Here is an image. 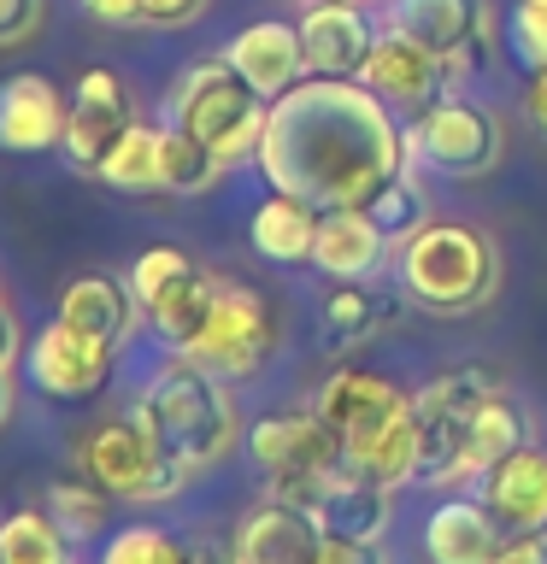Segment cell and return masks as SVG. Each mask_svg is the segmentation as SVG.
Wrapping results in <instances>:
<instances>
[{"instance_id":"6da1fadb","label":"cell","mask_w":547,"mask_h":564,"mask_svg":"<svg viewBox=\"0 0 547 564\" xmlns=\"http://www.w3.org/2000/svg\"><path fill=\"white\" fill-rule=\"evenodd\" d=\"M254 165L271 188L300 194L318 212L365 206L406 171V130L360 77H300L265 112Z\"/></svg>"},{"instance_id":"7a4b0ae2","label":"cell","mask_w":547,"mask_h":564,"mask_svg":"<svg viewBox=\"0 0 547 564\" xmlns=\"http://www.w3.org/2000/svg\"><path fill=\"white\" fill-rule=\"evenodd\" d=\"M130 417L165 447L189 476H206L224 465L242 441V412L224 377H212L206 365H194L189 352H176L171 365H159L130 405Z\"/></svg>"},{"instance_id":"3957f363","label":"cell","mask_w":547,"mask_h":564,"mask_svg":"<svg viewBox=\"0 0 547 564\" xmlns=\"http://www.w3.org/2000/svg\"><path fill=\"white\" fill-rule=\"evenodd\" d=\"M318 417L330 423L342 465L360 476H377L388 488H406L418 470V412L412 394L388 377L342 365L318 388Z\"/></svg>"},{"instance_id":"277c9868","label":"cell","mask_w":547,"mask_h":564,"mask_svg":"<svg viewBox=\"0 0 547 564\" xmlns=\"http://www.w3.org/2000/svg\"><path fill=\"white\" fill-rule=\"evenodd\" d=\"M395 276L412 306L436 317H465L489 306L494 289H501V247L476 224L430 218L412 241L395 247Z\"/></svg>"},{"instance_id":"5b68a950","label":"cell","mask_w":547,"mask_h":564,"mask_svg":"<svg viewBox=\"0 0 547 564\" xmlns=\"http://www.w3.org/2000/svg\"><path fill=\"white\" fill-rule=\"evenodd\" d=\"M265 112H271V100H265L224 53L189 65L183 77L171 83V100H165V123H176V130L194 135V141H206L224 165H242V159L259 153Z\"/></svg>"},{"instance_id":"8992f818","label":"cell","mask_w":547,"mask_h":564,"mask_svg":"<svg viewBox=\"0 0 547 564\" xmlns=\"http://www.w3.org/2000/svg\"><path fill=\"white\" fill-rule=\"evenodd\" d=\"M77 470L88 482H100L112 500L124 506H159V500H176L194 476L176 465V458L159 447V441L141 430L136 417H112V423H95L77 447Z\"/></svg>"},{"instance_id":"52a82bcc","label":"cell","mask_w":547,"mask_h":564,"mask_svg":"<svg viewBox=\"0 0 547 564\" xmlns=\"http://www.w3.org/2000/svg\"><path fill=\"white\" fill-rule=\"evenodd\" d=\"M506 130L489 106L476 100H436L430 112H418L406 123V165H423L453 183H476L501 165Z\"/></svg>"},{"instance_id":"ba28073f","label":"cell","mask_w":547,"mask_h":564,"mask_svg":"<svg viewBox=\"0 0 547 564\" xmlns=\"http://www.w3.org/2000/svg\"><path fill=\"white\" fill-rule=\"evenodd\" d=\"M494 388L489 370H448V377L423 382L412 394V412H418V470L412 482L423 488H453L465 482V423H471V405Z\"/></svg>"},{"instance_id":"9c48e42d","label":"cell","mask_w":547,"mask_h":564,"mask_svg":"<svg viewBox=\"0 0 547 564\" xmlns=\"http://www.w3.org/2000/svg\"><path fill=\"white\" fill-rule=\"evenodd\" d=\"M271 347H277V317L265 306V294L247 289V282H218L212 317H206V329L194 335L189 359L206 365L212 377H224V382H242V377H259V365L271 359Z\"/></svg>"},{"instance_id":"30bf717a","label":"cell","mask_w":547,"mask_h":564,"mask_svg":"<svg viewBox=\"0 0 547 564\" xmlns=\"http://www.w3.org/2000/svg\"><path fill=\"white\" fill-rule=\"evenodd\" d=\"M277 500L307 506L312 518L324 523V535H347V541H383L388 529H395V488L377 482V476L347 470V465H335V470H324V476H312V482L282 488Z\"/></svg>"},{"instance_id":"8fae6325","label":"cell","mask_w":547,"mask_h":564,"mask_svg":"<svg viewBox=\"0 0 547 564\" xmlns=\"http://www.w3.org/2000/svg\"><path fill=\"white\" fill-rule=\"evenodd\" d=\"M247 458L265 470V488L282 494L294 482H312V476H324L342 465V447H335L330 423L312 412H271L259 417L254 430H247Z\"/></svg>"},{"instance_id":"7c38bea8","label":"cell","mask_w":547,"mask_h":564,"mask_svg":"<svg viewBox=\"0 0 547 564\" xmlns=\"http://www.w3.org/2000/svg\"><path fill=\"white\" fill-rule=\"evenodd\" d=\"M453 70H459V65H448V59H441V53H430V47H418L412 35L383 30L377 47H371V59H365V70H360V83L388 106V112L418 118V112H430L436 100H448Z\"/></svg>"},{"instance_id":"4fadbf2b","label":"cell","mask_w":547,"mask_h":564,"mask_svg":"<svg viewBox=\"0 0 547 564\" xmlns=\"http://www.w3.org/2000/svg\"><path fill=\"white\" fill-rule=\"evenodd\" d=\"M112 359H118V347L83 335L77 324H65V317H53L47 329H35V341L24 347L30 382L42 388V394H53V400H88V394H100L106 377H112Z\"/></svg>"},{"instance_id":"5bb4252c","label":"cell","mask_w":547,"mask_h":564,"mask_svg":"<svg viewBox=\"0 0 547 564\" xmlns=\"http://www.w3.org/2000/svg\"><path fill=\"white\" fill-rule=\"evenodd\" d=\"M136 123L130 112V95H124V83H118V70H83V83L71 88V118H65V141H60V153L71 159V171H83V176H95L100 171V159L124 141V130Z\"/></svg>"},{"instance_id":"9a60e30c","label":"cell","mask_w":547,"mask_h":564,"mask_svg":"<svg viewBox=\"0 0 547 564\" xmlns=\"http://www.w3.org/2000/svg\"><path fill=\"white\" fill-rule=\"evenodd\" d=\"M324 541H330L324 523L307 506L265 494L236 523V535H229V558L236 564H318L324 558Z\"/></svg>"},{"instance_id":"2e32d148","label":"cell","mask_w":547,"mask_h":564,"mask_svg":"<svg viewBox=\"0 0 547 564\" xmlns=\"http://www.w3.org/2000/svg\"><path fill=\"white\" fill-rule=\"evenodd\" d=\"M71 95L42 70H18L0 83V148L7 153H53L65 141Z\"/></svg>"},{"instance_id":"e0dca14e","label":"cell","mask_w":547,"mask_h":564,"mask_svg":"<svg viewBox=\"0 0 547 564\" xmlns=\"http://www.w3.org/2000/svg\"><path fill=\"white\" fill-rule=\"evenodd\" d=\"M377 35L383 30L371 24L365 0H324V7L300 12V42H307L312 77H360Z\"/></svg>"},{"instance_id":"ac0fdd59","label":"cell","mask_w":547,"mask_h":564,"mask_svg":"<svg viewBox=\"0 0 547 564\" xmlns=\"http://www.w3.org/2000/svg\"><path fill=\"white\" fill-rule=\"evenodd\" d=\"M476 500L501 518L506 535H547V447L524 441L494 470L476 476Z\"/></svg>"},{"instance_id":"d6986e66","label":"cell","mask_w":547,"mask_h":564,"mask_svg":"<svg viewBox=\"0 0 547 564\" xmlns=\"http://www.w3.org/2000/svg\"><path fill=\"white\" fill-rule=\"evenodd\" d=\"M388 30L412 35L448 65H465L489 30V0H388Z\"/></svg>"},{"instance_id":"ffe728a7","label":"cell","mask_w":547,"mask_h":564,"mask_svg":"<svg viewBox=\"0 0 547 564\" xmlns=\"http://www.w3.org/2000/svg\"><path fill=\"white\" fill-rule=\"evenodd\" d=\"M224 59L242 70L247 83L259 88L265 100L289 95L300 77H312L307 65V42H300V24H277V18H259V24H247L236 42L224 47Z\"/></svg>"},{"instance_id":"44dd1931","label":"cell","mask_w":547,"mask_h":564,"mask_svg":"<svg viewBox=\"0 0 547 564\" xmlns=\"http://www.w3.org/2000/svg\"><path fill=\"white\" fill-rule=\"evenodd\" d=\"M388 236L365 218V206H335L318 218V241H312V264L330 282H365L388 264Z\"/></svg>"},{"instance_id":"7402d4cb","label":"cell","mask_w":547,"mask_h":564,"mask_svg":"<svg viewBox=\"0 0 547 564\" xmlns=\"http://www.w3.org/2000/svg\"><path fill=\"white\" fill-rule=\"evenodd\" d=\"M506 546V529L501 518L476 500H441L430 518H423V553H430V564H494V553Z\"/></svg>"},{"instance_id":"603a6c76","label":"cell","mask_w":547,"mask_h":564,"mask_svg":"<svg viewBox=\"0 0 547 564\" xmlns=\"http://www.w3.org/2000/svg\"><path fill=\"white\" fill-rule=\"evenodd\" d=\"M60 317L77 324L83 335H95V341H106V347H124L130 329H136V317H141V306H136L130 282H118L106 271H83L77 282H65Z\"/></svg>"},{"instance_id":"cb8c5ba5","label":"cell","mask_w":547,"mask_h":564,"mask_svg":"<svg viewBox=\"0 0 547 564\" xmlns=\"http://www.w3.org/2000/svg\"><path fill=\"white\" fill-rule=\"evenodd\" d=\"M318 218H324V212H318L312 200L271 188V194H265V200L254 206L247 241H254V253H259V259H271V264H312Z\"/></svg>"},{"instance_id":"d4e9b609","label":"cell","mask_w":547,"mask_h":564,"mask_svg":"<svg viewBox=\"0 0 547 564\" xmlns=\"http://www.w3.org/2000/svg\"><path fill=\"white\" fill-rule=\"evenodd\" d=\"M524 441H529L524 405L512 400L506 388H489V394L471 405V423H465V482L483 476V470H494L506 453H518Z\"/></svg>"},{"instance_id":"484cf974","label":"cell","mask_w":547,"mask_h":564,"mask_svg":"<svg viewBox=\"0 0 547 564\" xmlns=\"http://www.w3.org/2000/svg\"><path fill=\"white\" fill-rule=\"evenodd\" d=\"M218 282L224 276H212V271H194V276H183L176 289L159 300V306H148L141 317L153 324V335L165 341L171 352H189L194 347V335L206 329V317H212V300H218Z\"/></svg>"},{"instance_id":"4316f807","label":"cell","mask_w":547,"mask_h":564,"mask_svg":"<svg viewBox=\"0 0 547 564\" xmlns=\"http://www.w3.org/2000/svg\"><path fill=\"white\" fill-rule=\"evenodd\" d=\"M159 130L165 123H130L124 130V141L112 153L100 159V183L106 188H118V194H165V165H159Z\"/></svg>"},{"instance_id":"83f0119b","label":"cell","mask_w":547,"mask_h":564,"mask_svg":"<svg viewBox=\"0 0 547 564\" xmlns=\"http://www.w3.org/2000/svg\"><path fill=\"white\" fill-rule=\"evenodd\" d=\"M100 564H218V553L206 541H183L159 523H130L106 535Z\"/></svg>"},{"instance_id":"f1b7e54d","label":"cell","mask_w":547,"mask_h":564,"mask_svg":"<svg viewBox=\"0 0 547 564\" xmlns=\"http://www.w3.org/2000/svg\"><path fill=\"white\" fill-rule=\"evenodd\" d=\"M0 553H7V564H77V541L65 535L47 506H24L0 518Z\"/></svg>"},{"instance_id":"f546056e","label":"cell","mask_w":547,"mask_h":564,"mask_svg":"<svg viewBox=\"0 0 547 564\" xmlns=\"http://www.w3.org/2000/svg\"><path fill=\"white\" fill-rule=\"evenodd\" d=\"M365 218L388 236V247H400V241H412L436 212H430V194L418 188V176L400 171V176H388V183L365 200Z\"/></svg>"},{"instance_id":"4dcf8cb0","label":"cell","mask_w":547,"mask_h":564,"mask_svg":"<svg viewBox=\"0 0 547 564\" xmlns=\"http://www.w3.org/2000/svg\"><path fill=\"white\" fill-rule=\"evenodd\" d=\"M318 324L335 347H360L383 329V300L365 289V282H335V289L318 300Z\"/></svg>"},{"instance_id":"1f68e13d","label":"cell","mask_w":547,"mask_h":564,"mask_svg":"<svg viewBox=\"0 0 547 564\" xmlns=\"http://www.w3.org/2000/svg\"><path fill=\"white\" fill-rule=\"evenodd\" d=\"M159 165H165V194H206V188H218V176L229 171L206 141L183 135L176 123L159 130Z\"/></svg>"},{"instance_id":"d6a6232c","label":"cell","mask_w":547,"mask_h":564,"mask_svg":"<svg viewBox=\"0 0 547 564\" xmlns=\"http://www.w3.org/2000/svg\"><path fill=\"white\" fill-rule=\"evenodd\" d=\"M47 511L60 518V529L71 541H95V535H106V523H112V494L77 470V476H65V482L47 488Z\"/></svg>"},{"instance_id":"836d02e7","label":"cell","mask_w":547,"mask_h":564,"mask_svg":"<svg viewBox=\"0 0 547 564\" xmlns=\"http://www.w3.org/2000/svg\"><path fill=\"white\" fill-rule=\"evenodd\" d=\"M194 271H201V264H194L183 247H148V253L130 264V294H136V306H141V312L159 306V300H165L183 276H194Z\"/></svg>"},{"instance_id":"e575fe53","label":"cell","mask_w":547,"mask_h":564,"mask_svg":"<svg viewBox=\"0 0 547 564\" xmlns=\"http://www.w3.org/2000/svg\"><path fill=\"white\" fill-rule=\"evenodd\" d=\"M506 35H512V53H518L524 70H547V0H518Z\"/></svg>"},{"instance_id":"d590c367","label":"cell","mask_w":547,"mask_h":564,"mask_svg":"<svg viewBox=\"0 0 547 564\" xmlns=\"http://www.w3.org/2000/svg\"><path fill=\"white\" fill-rule=\"evenodd\" d=\"M42 18H47L42 0H0V47H24L42 30Z\"/></svg>"},{"instance_id":"8d00e7d4","label":"cell","mask_w":547,"mask_h":564,"mask_svg":"<svg viewBox=\"0 0 547 564\" xmlns=\"http://www.w3.org/2000/svg\"><path fill=\"white\" fill-rule=\"evenodd\" d=\"M136 12H141V24H153V30H176V24H189V18H201L206 0H136Z\"/></svg>"},{"instance_id":"74e56055","label":"cell","mask_w":547,"mask_h":564,"mask_svg":"<svg viewBox=\"0 0 547 564\" xmlns=\"http://www.w3.org/2000/svg\"><path fill=\"white\" fill-rule=\"evenodd\" d=\"M318 564H388L383 541H347V535H330L324 541V558Z\"/></svg>"},{"instance_id":"f35d334b","label":"cell","mask_w":547,"mask_h":564,"mask_svg":"<svg viewBox=\"0 0 547 564\" xmlns=\"http://www.w3.org/2000/svg\"><path fill=\"white\" fill-rule=\"evenodd\" d=\"M18 359H24V329H18V312L0 294V370H12Z\"/></svg>"},{"instance_id":"ab89813d","label":"cell","mask_w":547,"mask_h":564,"mask_svg":"<svg viewBox=\"0 0 547 564\" xmlns=\"http://www.w3.org/2000/svg\"><path fill=\"white\" fill-rule=\"evenodd\" d=\"M494 564H547V535H506Z\"/></svg>"},{"instance_id":"60d3db41","label":"cell","mask_w":547,"mask_h":564,"mask_svg":"<svg viewBox=\"0 0 547 564\" xmlns=\"http://www.w3.org/2000/svg\"><path fill=\"white\" fill-rule=\"evenodd\" d=\"M524 112H529V130L547 141V70H529V95H524Z\"/></svg>"},{"instance_id":"b9f144b4","label":"cell","mask_w":547,"mask_h":564,"mask_svg":"<svg viewBox=\"0 0 547 564\" xmlns=\"http://www.w3.org/2000/svg\"><path fill=\"white\" fill-rule=\"evenodd\" d=\"M88 18H100V24H141L136 0H83Z\"/></svg>"},{"instance_id":"7bdbcfd3","label":"cell","mask_w":547,"mask_h":564,"mask_svg":"<svg viewBox=\"0 0 547 564\" xmlns=\"http://www.w3.org/2000/svg\"><path fill=\"white\" fill-rule=\"evenodd\" d=\"M12 405H18V388H12V370H0V430H7V417H12Z\"/></svg>"},{"instance_id":"ee69618b","label":"cell","mask_w":547,"mask_h":564,"mask_svg":"<svg viewBox=\"0 0 547 564\" xmlns=\"http://www.w3.org/2000/svg\"><path fill=\"white\" fill-rule=\"evenodd\" d=\"M300 7H324V0H300Z\"/></svg>"},{"instance_id":"f6af8a7d","label":"cell","mask_w":547,"mask_h":564,"mask_svg":"<svg viewBox=\"0 0 547 564\" xmlns=\"http://www.w3.org/2000/svg\"><path fill=\"white\" fill-rule=\"evenodd\" d=\"M218 564H236V558H218Z\"/></svg>"},{"instance_id":"bcb514c9","label":"cell","mask_w":547,"mask_h":564,"mask_svg":"<svg viewBox=\"0 0 547 564\" xmlns=\"http://www.w3.org/2000/svg\"><path fill=\"white\" fill-rule=\"evenodd\" d=\"M0 564H7V553H0Z\"/></svg>"}]
</instances>
